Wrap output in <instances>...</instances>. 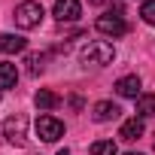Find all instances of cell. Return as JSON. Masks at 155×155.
Wrapping results in <instances>:
<instances>
[{"instance_id":"6da1fadb","label":"cell","mask_w":155,"mask_h":155,"mask_svg":"<svg viewBox=\"0 0 155 155\" xmlns=\"http://www.w3.org/2000/svg\"><path fill=\"white\" fill-rule=\"evenodd\" d=\"M79 58H82V64H113L116 61V49L107 40H94V43H88L79 52Z\"/></svg>"},{"instance_id":"7a4b0ae2","label":"cell","mask_w":155,"mask_h":155,"mask_svg":"<svg viewBox=\"0 0 155 155\" xmlns=\"http://www.w3.org/2000/svg\"><path fill=\"white\" fill-rule=\"evenodd\" d=\"M43 6L37 3V0H25V3H18L15 6V25L18 28H25V31H31V28H37L40 21H43Z\"/></svg>"},{"instance_id":"3957f363","label":"cell","mask_w":155,"mask_h":155,"mask_svg":"<svg viewBox=\"0 0 155 155\" xmlns=\"http://www.w3.org/2000/svg\"><path fill=\"white\" fill-rule=\"evenodd\" d=\"M3 137H6L9 143H15V146H25V140H28V119H25L21 113L9 116V119L3 122Z\"/></svg>"},{"instance_id":"277c9868","label":"cell","mask_w":155,"mask_h":155,"mask_svg":"<svg viewBox=\"0 0 155 155\" xmlns=\"http://www.w3.org/2000/svg\"><path fill=\"white\" fill-rule=\"evenodd\" d=\"M37 134H40V140L55 143V140L64 137V125H61L55 116H40V119H37Z\"/></svg>"},{"instance_id":"5b68a950","label":"cell","mask_w":155,"mask_h":155,"mask_svg":"<svg viewBox=\"0 0 155 155\" xmlns=\"http://www.w3.org/2000/svg\"><path fill=\"white\" fill-rule=\"evenodd\" d=\"M97 31L107 34V37H122V34H128V25H125V18H122V9H119L116 15H113V12L101 15V18H97Z\"/></svg>"},{"instance_id":"8992f818","label":"cell","mask_w":155,"mask_h":155,"mask_svg":"<svg viewBox=\"0 0 155 155\" xmlns=\"http://www.w3.org/2000/svg\"><path fill=\"white\" fill-rule=\"evenodd\" d=\"M52 15L58 21H76V18L82 15V6H79V0H55Z\"/></svg>"},{"instance_id":"52a82bcc","label":"cell","mask_w":155,"mask_h":155,"mask_svg":"<svg viewBox=\"0 0 155 155\" xmlns=\"http://www.w3.org/2000/svg\"><path fill=\"white\" fill-rule=\"evenodd\" d=\"M119 107L113 104V101H97L94 104V110H91V119L94 122H110V119H119Z\"/></svg>"},{"instance_id":"ba28073f","label":"cell","mask_w":155,"mask_h":155,"mask_svg":"<svg viewBox=\"0 0 155 155\" xmlns=\"http://www.w3.org/2000/svg\"><path fill=\"white\" fill-rule=\"evenodd\" d=\"M116 91L122 97H140V76H122V79L116 82Z\"/></svg>"},{"instance_id":"9c48e42d","label":"cell","mask_w":155,"mask_h":155,"mask_svg":"<svg viewBox=\"0 0 155 155\" xmlns=\"http://www.w3.org/2000/svg\"><path fill=\"white\" fill-rule=\"evenodd\" d=\"M25 49H28V40L18 37V34H3V37H0V52L15 55V52H25Z\"/></svg>"},{"instance_id":"30bf717a","label":"cell","mask_w":155,"mask_h":155,"mask_svg":"<svg viewBox=\"0 0 155 155\" xmlns=\"http://www.w3.org/2000/svg\"><path fill=\"white\" fill-rule=\"evenodd\" d=\"M18 82V70L9 61H0V88H15Z\"/></svg>"},{"instance_id":"8fae6325","label":"cell","mask_w":155,"mask_h":155,"mask_svg":"<svg viewBox=\"0 0 155 155\" xmlns=\"http://www.w3.org/2000/svg\"><path fill=\"white\" fill-rule=\"evenodd\" d=\"M143 131H146V128H143V119L134 116V119H128V122L122 125L119 137H122V140H137V137H143Z\"/></svg>"},{"instance_id":"7c38bea8","label":"cell","mask_w":155,"mask_h":155,"mask_svg":"<svg viewBox=\"0 0 155 155\" xmlns=\"http://www.w3.org/2000/svg\"><path fill=\"white\" fill-rule=\"evenodd\" d=\"M34 101H37V107H40V110H55V107L61 104V97H58L55 91H49V88H40Z\"/></svg>"},{"instance_id":"4fadbf2b","label":"cell","mask_w":155,"mask_h":155,"mask_svg":"<svg viewBox=\"0 0 155 155\" xmlns=\"http://www.w3.org/2000/svg\"><path fill=\"white\" fill-rule=\"evenodd\" d=\"M155 116V94H140L137 97V119Z\"/></svg>"},{"instance_id":"5bb4252c","label":"cell","mask_w":155,"mask_h":155,"mask_svg":"<svg viewBox=\"0 0 155 155\" xmlns=\"http://www.w3.org/2000/svg\"><path fill=\"white\" fill-rule=\"evenodd\" d=\"M91 155H116V143L113 140H97L91 146Z\"/></svg>"},{"instance_id":"9a60e30c","label":"cell","mask_w":155,"mask_h":155,"mask_svg":"<svg viewBox=\"0 0 155 155\" xmlns=\"http://www.w3.org/2000/svg\"><path fill=\"white\" fill-rule=\"evenodd\" d=\"M140 15H143V21H146V25H152V28H155V0H146V3L140 6Z\"/></svg>"},{"instance_id":"2e32d148","label":"cell","mask_w":155,"mask_h":155,"mask_svg":"<svg viewBox=\"0 0 155 155\" xmlns=\"http://www.w3.org/2000/svg\"><path fill=\"white\" fill-rule=\"evenodd\" d=\"M28 64H31V73H40L43 70V55H28Z\"/></svg>"},{"instance_id":"e0dca14e","label":"cell","mask_w":155,"mask_h":155,"mask_svg":"<svg viewBox=\"0 0 155 155\" xmlns=\"http://www.w3.org/2000/svg\"><path fill=\"white\" fill-rule=\"evenodd\" d=\"M58 155H73V152H67V149H61V152H58Z\"/></svg>"},{"instance_id":"ac0fdd59","label":"cell","mask_w":155,"mask_h":155,"mask_svg":"<svg viewBox=\"0 0 155 155\" xmlns=\"http://www.w3.org/2000/svg\"><path fill=\"white\" fill-rule=\"evenodd\" d=\"M125 155H140V152H125Z\"/></svg>"}]
</instances>
